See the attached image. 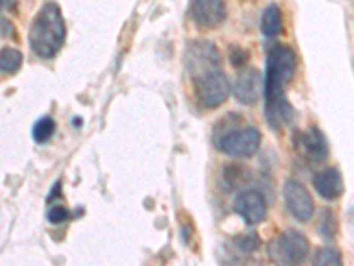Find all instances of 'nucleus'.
I'll return each instance as SVG.
<instances>
[{
	"label": "nucleus",
	"instance_id": "nucleus-13",
	"mask_svg": "<svg viewBox=\"0 0 354 266\" xmlns=\"http://www.w3.org/2000/svg\"><path fill=\"white\" fill-rule=\"evenodd\" d=\"M261 33L264 34L266 37H273L280 36L283 33V17H282V9L278 8L277 4H271L264 9L261 17Z\"/></svg>",
	"mask_w": 354,
	"mask_h": 266
},
{
	"label": "nucleus",
	"instance_id": "nucleus-7",
	"mask_svg": "<svg viewBox=\"0 0 354 266\" xmlns=\"http://www.w3.org/2000/svg\"><path fill=\"white\" fill-rule=\"evenodd\" d=\"M283 201H286V208L296 220L308 222L314 217L315 204L312 195L308 194V190L305 188L303 183L298 179H289L283 185Z\"/></svg>",
	"mask_w": 354,
	"mask_h": 266
},
{
	"label": "nucleus",
	"instance_id": "nucleus-8",
	"mask_svg": "<svg viewBox=\"0 0 354 266\" xmlns=\"http://www.w3.org/2000/svg\"><path fill=\"white\" fill-rule=\"evenodd\" d=\"M189 12L201 28H216L227 18V6L223 0H192Z\"/></svg>",
	"mask_w": 354,
	"mask_h": 266
},
{
	"label": "nucleus",
	"instance_id": "nucleus-21",
	"mask_svg": "<svg viewBox=\"0 0 354 266\" xmlns=\"http://www.w3.org/2000/svg\"><path fill=\"white\" fill-rule=\"evenodd\" d=\"M248 52L246 50H241V48H230V62H232L234 66H238V68H241V66H245L246 62H248Z\"/></svg>",
	"mask_w": 354,
	"mask_h": 266
},
{
	"label": "nucleus",
	"instance_id": "nucleus-23",
	"mask_svg": "<svg viewBox=\"0 0 354 266\" xmlns=\"http://www.w3.org/2000/svg\"><path fill=\"white\" fill-rule=\"evenodd\" d=\"M2 2H4V0H0V11H2Z\"/></svg>",
	"mask_w": 354,
	"mask_h": 266
},
{
	"label": "nucleus",
	"instance_id": "nucleus-14",
	"mask_svg": "<svg viewBox=\"0 0 354 266\" xmlns=\"http://www.w3.org/2000/svg\"><path fill=\"white\" fill-rule=\"evenodd\" d=\"M24 57L17 48H2L0 50V75H12L20 69Z\"/></svg>",
	"mask_w": 354,
	"mask_h": 266
},
{
	"label": "nucleus",
	"instance_id": "nucleus-11",
	"mask_svg": "<svg viewBox=\"0 0 354 266\" xmlns=\"http://www.w3.org/2000/svg\"><path fill=\"white\" fill-rule=\"evenodd\" d=\"M314 186L322 199L335 201L344 194V177L338 169L328 167L315 176Z\"/></svg>",
	"mask_w": 354,
	"mask_h": 266
},
{
	"label": "nucleus",
	"instance_id": "nucleus-6",
	"mask_svg": "<svg viewBox=\"0 0 354 266\" xmlns=\"http://www.w3.org/2000/svg\"><path fill=\"white\" fill-rule=\"evenodd\" d=\"M185 64L189 75L194 78H198L205 75V73L220 69L221 55L216 46L209 43V41H195L186 50Z\"/></svg>",
	"mask_w": 354,
	"mask_h": 266
},
{
	"label": "nucleus",
	"instance_id": "nucleus-4",
	"mask_svg": "<svg viewBox=\"0 0 354 266\" xmlns=\"http://www.w3.org/2000/svg\"><path fill=\"white\" fill-rule=\"evenodd\" d=\"M308 240L305 234L296 229H289L282 233L277 240H273L270 247V256L277 263L282 265H298L305 261L308 256Z\"/></svg>",
	"mask_w": 354,
	"mask_h": 266
},
{
	"label": "nucleus",
	"instance_id": "nucleus-12",
	"mask_svg": "<svg viewBox=\"0 0 354 266\" xmlns=\"http://www.w3.org/2000/svg\"><path fill=\"white\" fill-rule=\"evenodd\" d=\"M301 144L306 157L314 161L326 160L328 153H330L326 137H324V133L319 128H310L301 137Z\"/></svg>",
	"mask_w": 354,
	"mask_h": 266
},
{
	"label": "nucleus",
	"instance_id": "nucleus-2",
	"mask_svg": "<svg viewBox=\"0 0 354 266\" xmlns=\"http://www.w3.org/2000/svg\"><path fill=\"white\" fill-rule=\"evenodd\" d=\"M64 39L66 21L61 8L55 2H46L28 28L30 50L41 59H52L62 48Z\"/></svg>",
	"mask_w": 354,
	"mask_h": 266
},
{
	"label": "nucleus",
	"instance_id": "nucleus-20",
	"mask_svg": "<svg viewBox=\"0 0 354 266\" xmlns=\"http://www.w3.org/2000/svg\"><path fill=\"white\" fill-rule=\"evenodd\" d=\"M46 218H48L50 224H64L71 218V213L66 206L62 204H53L48 208V213H46Z\"/></svg>",
	"mask_w": 354,
	"mask_h": 266
},
{
	"label": "nucleus",
	"instance_id": "nucleus-22",
	"mask_svg": "<svg viewBox=\"0 0 354 266\" xmlns=\"http://www.w3.org/2000/svg\"><path fill=\"white\" fill-rule=\"evenodd\" d=\"M59 195H61V181H57L55 185H53L52 192H50V195H48V202L53 201V199H57Z\"/></svg>",
	"mask_w": 354,
	"mask_h": 266
},
{
	"label": "nucleus",
	"instance_id": "nucleus-3",
	"mask_svg": "<svg viewBox=\"0 0 354 266\" xmlns=\"http://www.w3.org/2000/svg\"><path fill=\"white\" fill-rule=\"evenodd\" d=\"M218 150L234 158L254 157L261 148V132L254 126L230 130L218 141Z\"/></svg>",
	"mask_w": 354,
	"mask_h": 266
},
{
	"label": "nucleus",
	"instance_id": "nucleus-16",
	"mask_svg": "<svg viewBox=\"0 0 354 266\" xmlns=\"http://www.w3.org/2000/svg\"><path fill=\"white\" fill-rule=\"evenodd\" d=\"M223 179H225L230 188H241L250 181V170H246L239 163H232V166H227L225 170H223Z\"/></svg>",
	"mask_w": 354,
	"mask_h": 266
},
{
	"label": "nucleus",
	"instance_id": "nucleus-17",
	"mask_svg": "<svg viewBox=\"0 0 354 266\" xmlns=\"http://www.w3.org/2000/svg\"><path fill=\"white\" fill-rule=\"evenodd\" d=\"M312 261L319 266H340L342 265V254L337 249H319Z\"/></svg>",
	"mask_w": 354,
	"mask_h": 266
},
{
	"label": "nucleus",
	"instance_id": "nucleus-10",
	"mask_svg": "<svg viewBox=\"0 0 354 266\" xmlns=\"http://www.w3.org/2000/svg\"><path fill=\"white\" fill-rule=\"evenodd\" d=\"M262 91H264V77L257 69H246L236 78L234 85H230V93L243 105L257 103L262 96Z\"/></svg>",
	"mask_w": 354,
	"mask_h": 266
},
{
	"label": "nucleus",
	"instance_id": "nucleus-19",
	"mask_svg": "<svg viewBox=\"0 0 354 266\" xmlns=\"http://www.w3.org/2000/svg\"><path fill=\"white\" fill-rule=\"evenodd\" d=\"M236 245L241 252L245 254H252L255 250L261 247V240H259L257 233H248V234H241L238 240H236Z\"/></svg>",
	"mask_w": 354,
	"mask_h": 266
},
{
	"label": "nucleus",
	"instance_id": "nucleus-18",
	"mask_svg": "<svg viewBox=\"0 0 354 266\" xmlns=\"http://www.w3.org/2000/svg\"><path fill=\"white\" fill-rule=\"evenodd\" d=\"M319 233L326 240H333L337 234V224H335V215L330 210L322 211L321 222H319Z\"/></svg>",
	"mask_w": 354,
	"mask_h": 266
},
{
	"label": "nucleus",
	"instance_id": "nucleus-5",
	"mask_svg": "<svg viewBox=\"0 0 354 266\" xmlns=\"http://www.w3.org/2000/svg\"><path fill=\"white\" fill-rule=\"evenodd\" d=\"M195 93H197V100L202 107L216 109L229 100L230 82L220 69L205 73L202 77L195 78Z\"/></svg>",
	"mask_w": 354,
	"mask_h": 266
},
{
	"label": "nucleus",
	"instance_id": "nucleus-1",
	"mask_svg": "<svg viewBox=\"0 0 354 266\" xmlns=\"http://www.w3.org/2000/svg\"><path fill=\"white\" fill-rule=\"evenodd\" d=\"M296 69V55L294 50L286 44L274 46L268 55L264 73L266 117L271 128L280 130L283 125H290L294 119V109L286 98L287 85L290 84Z\"/></svg>",
	"mask_w": 354,
	"mask_h": 266
},
{
	"label": "nucleus",
	"instance_id": "nucleus-15",
	"mask_svg": "<svg viewBox=\"0 0 354 266\" xmlns=\"http://www.w3.org/2000/svg\"><path fill=\"white\" fill-rule=\"evenodd\" d=\"M55 130H57V125L55 121H53V117L50 116L39 117L32 126L34 142H37V144H46V142L55 135Z\"/></svg>",
	"mask_w": 354,
	"mask_h": 266
},
{
	"label": "nucleus",
	"instance_id": "nucleus-9",
	"mask_svg": "<svg viewBox=\"0 0 354 266\" xmlns=\"http://www.w3.org/2000/svg\"><path fill=\"white\" fill-rule=\"evenodd\" d=\"M234 211L248 224V226H257L268 213L266 208V199L257 190H243L238 197L234 199Z\"/></svg>",
	"mask_w": 354,
	"mask_h": 266
}]
</instances>
